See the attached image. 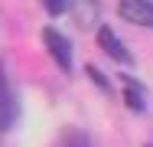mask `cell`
I'll return each mask as SVG.
<instances>
[{
  "label": "cell",
  "mask_w": 153,
  "mask_h": 147,
  "mask_svg": "<svg viewBox=\"0 0 153 147\" xmlns=\"http://www.w3.org/2000/svg\"><path fill=\"white\" fill-rule=\"evenodd\" d=\"M42 39H46V49H49V56L56 59V65H59L65 75H72V43L62 36L59 29L46 26L42 29Z\"/></svg>",
  "instance_id": "1"
},
{
  "label": "cell",
  "mask_w": 153,
  "mask_h": 147,
  "mask_svg": "<svg viewBox=\"0 0 153 147\" xmlns=\"http://www.w3.org/2000/svg\"><path fill=\"white\" fill-rule=\"evenodd\" d=\"M16 115H20L16 92H13V85H10V79H7V72H3V65H0V134L13 128Z\"/></svg>",
  "instance_id": "2"
},
{
  "label": "cell",
  "mask_w": 153,
  "mask_h": 147,
  "mask_svg": "<svg viewBox=\"0 0 153 147\" xmlns=\"http://www.w3.org/2000/svg\"><path fill=\"white\" fill-rule=\"evenodd\" d=\"M117 13H121V20L134 23V26L153 29V0H121Z\"/></svg>",
  "instance_id": "3"
},
{
  "label": "cell",
  "mask_w": 153,
  "mask_h": 147,
  "mask_svg": "<svg viewBox=\"0 0 153 147\" xmlns=\"http://www.w3.org/2000/svg\"><path fill=\"white\" fill-rule=\"evenodd\" d=\"M98 49L108 52V56L114 59V62H121V65H130V62H134L130 49L121 43V36H117L111 26H98Z\"/></svg>",
  "instance_id": "4"
},
{
  "label": "cell",
  "mask_w": 153,
  "mask_h": 147,
  "mask_svg": "<svg viewBox=\"0 0 153 147\" xmlns=\"http://www.w3.org/2000/svg\"><path fill=\"white\" fill-rule=\"evenodd\" d=\"M72 10H75V23L85 29V26H94V20H98V13H101V3L98 0H75V3H68Z\"/></svg>",
  "instance_id": "5"
},
{
  "label": "cell",
  "mask_w": 153,
  "mask_h": 147,
  "mask_svg": "<svg viewBox=\"0 0 153 147\" xmlns=\"http://www.w3.org/2000/svg\"><path fill=\"white\" fill-rule=\"evenodd\" d=\"M124 101L130 111H147V95H143V85L134 82V79H124Z\"/></svg>",
  "instance_id": "6"
},
{
  "label": "cell",
  "mask_w": 153,
  "mask_h": 147,
  "mask_svg": "<svg viewBox=\"0 0 153 147\" xmlns=\"http://www.w3.org/2000/svg\"><path fill=\"white\" fill-rule=\"evenodd\" d=\"M68 3H72V0H46V10H49L52 16H62V13L68 10Z\"/></svg>",
  "instance_id": "7"
}]
</instances>
